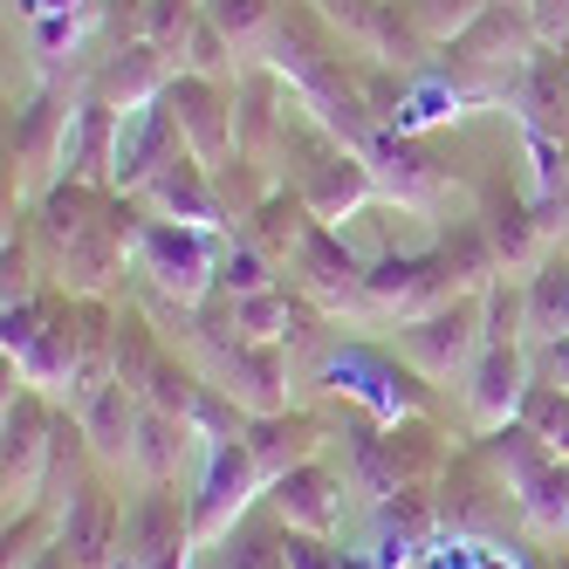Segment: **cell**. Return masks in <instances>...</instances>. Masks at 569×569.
<instances>
[{
  "label": "cell",
  "instance_id": "9c48e42d",
  "mask_svg": "<svg viewBox=\"0 0 569 569\" xmlns=\"http://www.w3.org/2000/svg\"><path fill=\"white\" fill-rule=\"evenodd\" d=\"M549 220H536L521 207V199H508V192H487V248H495V268H508V274H528L542 261V248H549Z\"/></svg>",
  "mask_w": 569,
  "mask_h": 569
},
{
  "label": "cell",
  "instance_id": "2e32d148",
  "mask_svg": "<svg viewBox=\"0 0 569 569\" xmlns=\"http://www.w3.org/2000/svg\"><path fill=\"white\" fill-rule=\"evenodd\" d=\"M521 426L536 432L549 453H569V391H562V385H528V398H521Z\"/></svg>",
  "mask_w": 569,
  "mask_h": 569
},
{
  "label": "cell",
  "instance_id": "6da1fadb",
  "mask_svg": "<svg viewBox=\"0 0 569 569\" xmlns=\"http://www.w3.org/2000/svg\"><path fill=\"white\" fill-rule=\"evenodd\" d=\"M138 261L158 289H172L179 302H199L207 281L220 274V254H213V233L207 227H186V220H158L138 233Z\"/></svg>",
  "mask_w": 569,
  "mask_h": 569
},
{
  "label": "cell",
  "instance_id": "ac0fdd59",
  "mask_svg": "<svg viewBox=\"0 0 569 569\" xmlns=\"http://www.w3.org/2000/svg\"><path fill=\"white\" fill-rule=\"evenodd\" d=\"M528 21H536L542 42H562V28H569V0H528Z\"/></svg>",
  "mask_w": 569,
  "mask_h": 569
},
{
  "label": "cell",
  "instance_id": "d6986e66",
  "mask_svg": "<svg viewBox=\"0 0 569 569\" xmlns=\"http://www.w3.org/2000/svg\"><path fill=\"white\" fill-rule=\"evenodd\" d=\"M186 556H192V549H172V556H166V562H158V569H186Z\"/></svg>",
  "mask_w": 569,
  "mask_h": 569
},
{
  "label": "cell",
  "instance_id": "8992f818",
  "mask_svg": "<svg viewBox=\"0 0 569 569\" xmlns=\"http://www.w3.org/2000/svg\"><path fill=\"white\" fill-rule=\"evenodd\" d=\"M274 508H281V528H296V536H330L343 521V480L309 460L274 480Z\"/></svg>",
  "mask_w": 569,
  "mask_h": 569
},
{
  "label": "cell",
  "instance_id": "e0dca14e",
  "mask_svg": "<svg viewBox=\"0 0 569 569\" xmlns=\"http://www.w3.org/2000/svg\"><path fill=\"white\" fill-rule=\"evenodd\" d=\"M220 569H296V562L281 556L274 528H248V536H227V549H220Z\"/></svg>",
  "mask_w": 569,
  "mask_h": 569
},
{
  "label": "cell",
  "instance_id": "30bf717a",
  "mask_svg": "<svg viewBox=\"0 0 569 569\" xmlns=\"http://www.w3.org/2000/svg\"><path fill=\"white\" fill-rule=\"evenodd\" d=\"M473 419L480 426H508L515 412H521V398H528V363H521V350L515 343H487L480 357H473Z\"/></svg>",
  "mask_w": 569,
  "mask_h": 569
},
{
  "label": "cell",
  "instance_id": "277c9868",
  "mask_svg": "<svg viewBox=\"0 0 569 569\" xmlns=\"http://www.w3.org/2000/svg\"><path fill=\"white\" fill-rule=\"evenodd\" d=\"M166 103H172L179 138H186V151L199 158V166H220V158L233 151V90L227 83L179 76V83H166Z\"/></svg>",
  "mask_w": 569,
  "mask_h": 569
},
{
  "label": "cell",
  "instance_id": "5b68a950",
  "mask_svg": "<svg viewBox=\"0 0 569 569\" xmlns=\"http://www.w3.org/2000/svg\"><path fill=\"white\" fill-rule=\"evenodd\" d=\"M363 166H371V179H378V192L385 199H398V207H412V213H432L439 199H446V172L432 166L426 151H412V144H391V138H371L357 151Z\"/></svg>",
  "mask_w": 569,
  "mask_h": 569
},
{
  "label": "cell",
  "instance_id": "3957f363",
  "mask_svg": "<svg viewBox=\"0 0 569 569\" xmlns=\"http://www.w3.org/2000/svg\"><path fill=\"white\" fill-rule=\"evenodd\" d=\"M487 350V330H480V296H460V302H446L432 316H412V330H405V357L419 363L426 378H453L467 371V363Z\"/></svg>",
  "mask_w": 569,
  "mask_h": 569
},
{
  "label": "cell",
  "instance_id": "7a4b0ae2",
  "mask_svg": "<svg viewBox=\"0 0 569 569\" xmlns=\"http://www.w3.org/2000/svg\"><path fill=\"white\" fill-rule=\"evenodd\" d=\"M261 460L248 453V439H213V467H207V487L192 501V542H227L233 536V515H248L254 487H261Z\"/></svg>",
  "mask_w": 569,
  "mask_h": 569
},
{
  "label": "cell",
  "instance_id": "9a60e30c",
  "mask_svg": "<svg viewBox=\"0 0 569 569\" xmlns=\"http://www.w3.org/2000/svg\"><path fill=\"white\" fill-rule=\"evenodd\" d=\"M528 337H569V268H542L528 281Z\"/></svg>",
  "mask_w": 569,
  "mask_h": 569
},
{
  "label": "cell",
  "instance_id": "8fae6325",
  "mask_svg": "<svg viewBox=\"0 0 569 569\" xmlns=\"http://www.w3.org/2000/svg\"><path fill=\"white\" fill-rule=\"evenodd\" d=\"M42 412L34 398H21V412H8V501L14 508H34V487H42V453L56 439H42Z\"/></svg>",
  "mask_w": 569,
  "mask_h": 569
},
{
  "label": "cell",
  "instance_id": "52a82bcc",
  "mask_svg": "<svg viewBox=\"0 0 569 569\" xmlns=\"http://www.w3.org/2000/svg\"><path fill=\"white\" fill-rule=\"evenodd\" d=\"M144 199H158L166 207V220H186V227H220L227 220V207H220V192H213V166H199L192 151H179L166 172H158L151 186H144Z\"/></svg>",
  "mask_w": 569,
  "mask_h": 569
},
{
  "label": "cell",
  "instance_id": "5bb4252c",
  "mask_svg": "<svg viewBox=\"0 0 569 569\" xmlns=\"http://www.w3.org/2000/svg\"><path fill=\"white\" fill-rule=\"evenodd\" d=\"M199 14H207L233 49H261V42L281 34V8H274V0H207Z\"/></svg>",
  "mask_w": 569,
  "mask_h": 569
},
{
  "label": "cell",
  "instance_id": "4fadbf2b",
  "mask_svg": "<svg viewBox=\"0 0 569 569\" xmlns=\"http://www.w3.org/2000/svg\"><path fill=\"white\" fill-rule=\"evenodd\" d=\"M186 419H172V412H158V405H138V439H131V467L151 480V487H166L172 480V467H179V453H186Z\"/></svg>",
  "mask_w": 569,
  "mask_h": 569
},
{
  "label": "cell",
  "instance_id": "ba28073f",
  "mask_svg": "<svg viewBox=\"0 0 569 569\" xmlns=\"http://www.w3.org/2000/svg\"><path fill=\"white\" fill-rule=\"evenodd\" d=\"M371 192H378L371 166H363L357 151H330L322 166H309V179H302V207H309V220H316V227H330V220L357 213Z\"/></svg>",
  "mask_w": 569,
  "mask_h": 569
},
{
  "label": "cell",
  "instance_id": "7c38bea8",
  "mask_svg": "<svg viewBox=\"0 0 569 569\" xmlns=\"http://www.w3.org/2000/svg\"><path fill=\"white\" fill-rule=\"evenodd\" d=\"M76 426H83L90 453L97 460H131V439H138V412L124 405V385H103L76 405Z\"/></svg>",
  "mask_w": 569,
  "mask_h": 569
}]
</instances>
